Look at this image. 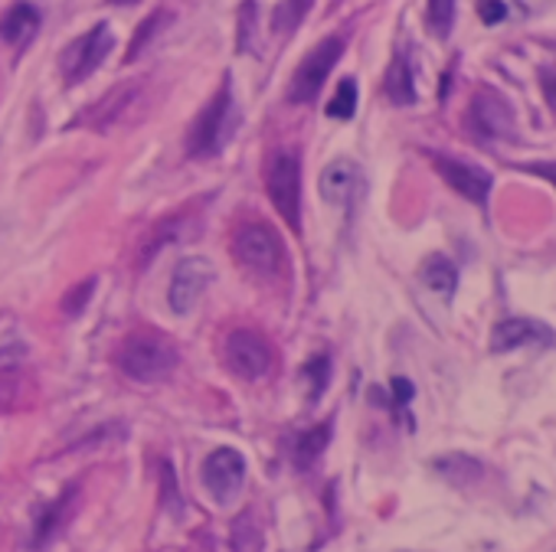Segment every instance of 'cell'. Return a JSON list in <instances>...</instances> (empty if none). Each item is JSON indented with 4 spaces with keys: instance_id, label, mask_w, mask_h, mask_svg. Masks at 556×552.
<instances>
[{
    "instance_id": "cell-13",
    "label": "cell",
    "mask_w": 556,
    "mask_h": 552,
    "mask_svg": "<svg viewBox=\"0 0 556 552\" xmlns=\"http://www.w3.org/2000/svg\"><path fill=\"white\" fill-rule=\"evenodd\" d=\"M364 177L357 170V164L351 161H334L325 174H321V196L334 206H351L361 196Z\"/></svg>"
},
{
    "instance_id": "cell-16",
    "label": "cell",
    "mask_w": 556,
    "mask_h": 552,
    "mask_svg": "<svg viewBox=\"0 0 556 552\" xmlns=\"http://www.w3.org/2000/svg\"><path fill=\"white\" fill-rule=\"evenodd\" d=\"M432 467H435V474L439 477H445L448 484H455V487H471V484H478L481 477H484V464L478 461V458H471V454H445V458H439V461H432Z\"/></svg>"
},
{
    "instance_id": "cell-33",
    "label": "cell",
    "mask_w": 556,
    "mask_h": 552,
    "mask_svg": "<svg viewBox=\"0 0 556 552\" xmlns=\"http://www.w3.org/2000/svg\"><path fill=\"white\" fill-rule=\"evenodd\" d=\"M523 170H530V174H536V177H543V180L556 183V164H553V161H543V164H523Z\"/></svg>"
},
{
    "instance_id": "cell-10",
    "label": "cell",
    "mask_w": 556,
    "mask_h": 552,
    "mask_svg": "<svg viewBox=\"0 0 556 552\" xmlns=\"http://www.w3.org/2000/svg\"><path fill=\"white\" fill-rule=\"evenodd\" d=\"M527 344L553 347L556 334L546 324L530 321V318H504L491 331V350L494 354H507V350H517V347H527Z\"/></svg>"
},
{
    "instance_id": "cell-23",
    "label": "cell",
    "mask_w": 556,
    "mask_h": 552,
    "mask_svg": "<svg viewBox=\"0 0 556 552\" xmlns=\"http://www.w3.org/2000/svg\"><path fill=\"white\" fill-rule=\"evenodd\" d=\"M426 24L439 40H445L452 34V24H455V0H429Z\"/></svg>"
},
{
    "instance_id": "cell-2",
    "label": "cell",
    "mask_w": 556,
    "mask_h": 552,
    "mask_svg": "<svg viewBox=\"0 0 556 552\" xmlns=\"http://www.w3.org/2000/svg\"><path fill=\"white\" fill-rule=\"evenodd\" d=\"M236 125H239V112L232 102V89H229V79H223V89L206 102V108L197 115V121L187 134V154L190 157L219 154L223 144L229 141V134L236 131Z\"/></svg>"
},
{
    "instance_id": "cell-18",
    "label": "cell",
    "mask_w": 556,
    "mask_h": 552,
    "mask_svg": "<svg viewBox=\"0 0 556 552\" xmlns=\"http://www.w3.org/2000/svg\"><path fill=\"white\" fill-rule=\"evenodd\" d=\"M383 89H387V99H390L393 105H413V102H416V86H413V69H409V63H406V56H396V60L390 63V69H387V82H383Z\"/></svg>"
},
{
    "instance_id": "cell-34",
    "label": "cell",
    "mask_w": 556,
    "mask_h": 552,
    "mask_svg": "<svg viewBox=\"0 0 556 552\" xmlns=\"http://www.w3.org/2000/svg\"><path fill=\"white\" fill-rule=\"evenodd\" d=\"M11 396H14V389H11V386H8L4 380H0V409L8 406V399H11Z\"/></svg>"
},
{
    "instance_id": "cell-11",
    "label": "cell",
    "mask_w": 556,
    "mask_h": 552,
    "mask_svg": "<svg viewBox=\"0 0 556 552\" xmlns=\"http://www.w3.org/2000/svg\"><path fill=\"white\" fill-rule=\"evenodd\" d=\"M435 170L442 174V180L465 200L484 206L488 203V193H491V174L475 167V164H465V161H452V157H435Z\"/></svg>"
},
{
    "instance_id": "cell-17",
    "label": "cell",
    "mask_w": 556,
    "mask_h": 552,
    "mask_svg": "<svg viewBox=\"0 0 556 552\" xmlns=\"http://www.w3.org/2000/svg\"><path fill=\"white\" fill-rule=\"evenodd\" d=\"M419 274H422V285L432 288L442 298H452L455 288H458V268L445 255H429Z\"/></svg>"
},
{
    "instance_id": "cell-28",
    "label": "cell",
    "mask_w": 556,
    "mask_h": 552,
    "mask_svg": "<svg viewBox=\"0 0 556 552\" xmlns=\"http://www.w3.org/2000/svg\"><path fill=\"white\" fill-rule=\"evenodd\" d=\"M239 50H249V37H252V24H255V4L245 0L242 4V17H239Z\"/></svg>"
},
{
    "instance_id": "cell-1",
    "label": "cell",
    "mask_w": 556,
    "mask_h": 552,
    "mask_svg": "<svg viewBox=\"0 0 556 552\" xmlns=\"http://www.w3.org/2000/svg\"><path fill=\"white\" fill-rule=\"evenodd\" d=\"M118 370L135 383H161L177 370V350L167 337L138 331L122 344Z\"/></svg>"
},
{
    "instance_id": "cell-8",
    "label": "cell",
    "mask_w": 556,
    "mask_h": 552,
    "mask_svg": "<svg viewBox=\"0 0 556 552\" xmlns=\"http://www.w3.org/2000/svg\"><path fill=\"white\" fill-rule=\"evenodd\" d=\"M245 484V458L236 448H216L203 461V487L216 503H232Z\"/></svg>"
},
{
    "instance_id": "cell-20",
    "label": "cell",
    "mask_w": 556,
    "mask_h": 552,
    "mask_svg": "<svg viewBox=\"0 0 556 552\" xmlns=\"http://www.w3.org/2000/svg\"><path fill=\"white\" fill-rule=\"evenodd\" d=\"M328 441H331V422H325V425H318V428H308V432H302L299 435V441H295V464L305 471V467H312L318 458H321V451L328 448Z\"/></svg>"
},
{
    "instance_id": "cell-31",
    "label": "cell",
    "mask_w": 556,
    "mask_h": 552,
    "mask_svg": "<svg viewBox=\"0 0 556 552\" xmlns=\"http://www.w3.org/2000/svg\"><path fill=\"white\" fill-rule=\"evenodd\" d=\"M507 17V8L501 0H481V21L484 24H501Z\"/></svg>"
},
{
    "instance_id": "cell-24",
    "label": "cell",
    "mask_w": 556,
    "mask_h": 552,
    "mask_svg": "<svg viewBox=\"0 0 556 552\" xmlns=\"http://www.w3.org/2000/svg\"><path fill=\"white\" fill-rule=\"evenodd\" d=\"M354 112H357V82H354V79H344V82L338 86L334 99L328 102V115L348 121V118H354Z\"/></svg>"
},
{
    "instance_id": "cell-19",
    "label": "cell",
    "mask_w": 556,
    "mask_h": 552,
    "mask_svg": "<svg viewBox=\"0 0 556 552\" xmlns=\"http://www.w3.org/2000/svg\"><path fill=\"white\" fill-rule=\"evenodd\" d=\"M312 8H315V0H282V4L271 11V34H278V37L295 34Z\"/></svg>"
},
{
    "instance_id": "cell-26",
    "label": "cell",
    "mask_w": 556,
    "mask_h": 552,
    "mask_svg": "<svg viewBox=\"0 0 556 552\" xmlns=\"http://www.w3.org/2000/svg\"><path fill=\"white\" fill-rule=\"evenodd\" d=\"M92 292H96V279H86L83 285L70 288V292L63 295V301H60L63 314H66V318H79V314L89 308V301H92Z\"/></svg>"
},
{
    "instance_id": "cell-12",
    "label": "cell",
    "mask_w": 556,
    "mask_h": 552,
    "mask_svg": "<svg viewBox=\"0 0 556 552\" xmlns=\"http://www.w3.org/2000/svg\"><path fill=\"white\" fill-rule=\"evenodd\" d=\"M471 125L481 138H507L510 134V108L497 92H478L471 102Z\"/></svg>"
},
{
    "instance_id": "cell-27",
    "label": "cell",
    "mask_w": 556,
    "mask_h": 552,
    "mask_svg": "<svg viewBox=\"0 0 556 552\" xmlns=\"http://www.w3.org/2000/svg\"><path fill=\"white\" fill-rule=\"evenodd\" d=\"M305 376H308V396L312 399H318L325 389H328V380H331V360H328V354H321V357H312L308 363H305Z\"/></svg>"
},
{
    "instance_id": "cell-15",
    "label": "cell",
    "mask_w": 556,
    "mask_h": 552,
    "mask_svg": "<svg viewBox=\"0 0 556 552\" xmlns=\"http://www.w3.org/2000/svg\"><path fill=\"white\" fill-rule=\"evenodd\" d=\"M40 30V11L34 4H14L4 21H0V40L11 47H24L37 37Z\"/></svg>"
},
{
    "instance_id": "cell-6",
    "label": "cell",
    "mask_w": 556,
    "mask_h": 552,
    "mask_svg": "<svg viewBox=\"0 0 556 552\" xmlns=\"http://www.w3.org/2000/svg\"><path fill=\"white\" fill-rule=\"evenodd\" d=\"M112 50V30L109 24H96L89 34H83L79 40H73L63 56H60V69H63V79L70 86H79L83 79H89L109 56Z\"/></svg>"
},
{
    "instance_id": "cell-9",
    "label": "cell",
    "mask_w": 556,
    "mask_h": 552,
    "mask_svg": "<svg viewBox=\"0 0 556 552\" xmlns=\"http://www.w3.org/2000/svg\"><path fill=\"white\" fill-rule=\"evenodd\" d=\"M213 282V265L200 255L193 258H184L177 268H174V279H170V288H167V305L174 314H190L197 308V301L203 298V292L210 288Z\"/></svg>"
},
{
    "instance_id": "cell-14",
    "label": "cell",
    "mask_w": 556,
    "mask_h": 552,
    "mask_svg": "<svg viewBox=\"0 0 556 552\" xmlns=\"http://www.w3.org/2000/svg\"><path fill=\"white\" fill-rule=\"evenodd\" d=\"M73 510H76V487H70L60 500H53L50 506H43V510H40V516H37V529H34V545H37V549H43L50 539H56V536L63 532L66 519L73 516Z\"/></svg>"
},
{
    "instance_id": "cell-35",
    "label": "cell",
    "mask_w": 556,
    "mask_h": 552,
    "mask_svg": "<svg viewBox=\"0 0 556 552\" xmlns=\"http://www.w3.org/2000/svg\"><path fill=\"white\" fill-rule=\"evenodd\" d=\"M109 4H115V8H131V4H138V0H109Z\"/></svg>"
},
{
    "instance_id": "cell-5",
    "label": "cell",
    "mask_w": 556,
    "mask_h": 552,
    "mask_svg": "<svg viewBox=\"0 0 556 552\" xmlns=\"http://www.w3.org/2000/svg\"><path fill=\"white\" fill-rule=\"evenodd\" d=\"M341 53H344V37H328V40H321L315 50H308V56L299 63V69H295V76H292L289 102H295V105L315 102L318 92H321V86L328 82L331 69L338 66Z\"/></svg>"
},
{
    "instance_id": "cell-7",
    "label": "cell",
    "mask_w": 556,
    "mask_h": 552,
    "mask_svg": "<svg viewBox=\"0 0 556 552\" xmlns=\"http://www.w3.org/2000/svg\"><path fill=\"white\" fill-rule=\"evenodd\" d=\"M223 357L226 367L239 376V380H262L271 370V347L258 331L239 328L229 331L226 344H223Z\"/></svg>"
},
{
    "instance_id": "cell-22",
    "label": "cell",
    "mask_w": 556,
    "mask_h": 552,
    "mask_svg": "<svg viewBox=\"0 0 556 552\" xmlns=\"http://www.w3.org/2000/svg\"><path fill=\"white\" fill-rule=\"evenodd\" d=\"M184 235V222L180 219H164L151 235H148V242L141 245V265H148L154 255H157V248H164V245H170V242H177Z\"/></svg>"
},
{
    "instance_id": "cell-32",
    "label": "cell",
    "mask_w": 556,
    "mask_h": 552,
    "mask_svg": "<svg viewBox=\"0 0 556 552\" xmlns=\"http://www.w3.org/2000/svg\"><path fill=\"white\" fill-rule=\"evenodd\" d=\"M540 89L546 95V105L556 112V69H540Z\"/></svg>"
},
{
    "instance_id": "cell-4",
    "label": "cell",
    "mask_w": 556,
    "mask_h": 552,
    "mask_svg": "<svg viewBox=\"0 0 556 552\" xmlns=\"http://www.w3.org/2000/svg\"><path fill=\"white\" fill-rule=\"evenodd\" d=\"M232 258L255 274H278L286 265V242L265 222H245L232 239Z\"/></svg>"
},
{
    "instance_id": "cell-30",
    "label": "cell",
    "mask_w": 556,
    "mask_h": 552,
    "mask_svg": "<svg viewBox=\"0 0 556 552\" xmlns=\"http://www.w3.org/2000/svg\"><path fill=\"white\" fill-rule=\"evenodd\" d=\"M161 471H164V503H167V510H170L174 516H180V506H177L180 500H177V487H174V474H170V464L164 461V467H161Z\"/></svg>"
},
{
    "instance_id": "cell-3",
    "label": "cell",
    "mask_w": 556,
    "mask_h": 552,
    "mask_svg": "<svg viewBox=\"0 0 556 552\" xmlns=\"http://www.w3.org/2000/svg\"><path fill=\"white\" fill-rule=\"evenodd\" d=\"M265 190L271 206L292 229L302 226V164L292 151H275L265 164Z\"/></svg>"
},
{
    "instance_id": "cell-25",
    "label": "cell",
    "mask_w": 556,
    "mask_h": 552,
    "mask_svg": "<svg viewBox=\"0 0 556 552\" xmlns=\"http://www.w3.org/2000/svg\"><path fill=\"white\" fill-rule=\"evenodd\" d=\"M170 17L167 14H151L141 27H138V34H135V40H131V47H128V53H125V63H135L141 53H144V47L157 37V30L167 24Z\"/></svg>"
},
{
    "instance_id": "cell-21",
    "label": "cell",
    "mask_w": 556,
    "mask_h": 552,
    "mask_svg": "<svg viewBox=\"0 0 556 552\" xmlns=\"http://www.w3.org/2000/svg\"><path fill=\"white\" fill-rule=\"evenodd\" d=\"M262 545H265L262 526H258L255 513L245 510V513L232 523V552H262Z\"/></svg>"
},
{
    "instance_id": "cell-29",
    "label": "cell",
    "mask_w": 556,
    "mask_h": 552,
    "mask_svg": "<svg viewBox=\"0 0 556 552\" xmlns=\"http://www.w3.org/2000/svg\"><path fill=\"white\" fill-rule=\"evenodd\" d=\"M413 396H416V386H413L409 380L396 376V380H393V406H396V409H406V406L413 402Z\"/></svg>"
}]
</instances>
